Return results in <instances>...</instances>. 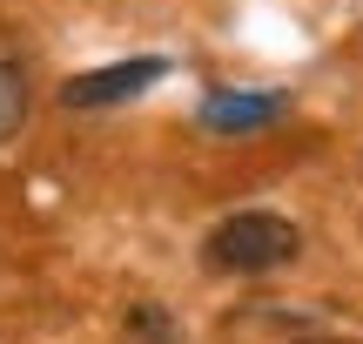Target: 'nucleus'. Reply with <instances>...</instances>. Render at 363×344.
Returning <instances> with one entry per match:
<instances>
[{"instance_id": "1", "label": "nucleus", "mask_w": 363, "mask_h": 344, "mask_svg": "<svg viewBox=\"0 0 363 344\" xmlns=\"http://www.w3.org/2000/svg\"><path fill=\"white\" fill-rule=\"evenodd\" d=\"M208 270H235V277H262V270H283L303 257V230L289 216H269V210H242L229 223L208 230L202 243Z\"/></svg>"}, {"instance_id": "2", "label": "nucleus", "mask_w": 363, "mask_h": 344, "mask_svg": "<svg viewBox=\"0 0 363 344\" xmlns=\"http://www.w3.org/2000/svg\"><path fill=\"white\" fill-rule=\"evenodd\" d=\"M162 75H169V61H162V54H135V61L74 75V81L61 88V102H67V108H115V102H135L142 88H155Z\"/></svg>"}, {"instance_id": "3", "label": "nucleus", "mask_w": 363, "mask_h": 344, "mask_svg": "<svg viewBox=\"0 0 363 344\" xmlns=\"http://www.w3.org/2000/svg\"><path fill=\"white\" fill-rule=\"evenodd\" d=\"M289 115L283 88H208L202 95V129L208 135H256Z\"/></svg>"}, {"instance_id": "4", "label": "nucleus", "mask_w": 363, "mask_h": 344, "mask_svg": "<svg viewBox=\"0 0 363 344\" xmlns=\"http://www.w3.org/2000/svg\"><path fill=\"white\" fill-rule=\"evenodd\" d=\"M128 338H142V344H189V338H182V324L155 304V297L128 304Z\"/></svg>"}, {"instance_id": "5", "label": "nucleus", "mask_w": 363, "mask_h": 344, "mask_svg": "<svg viewBox=\"0 0 363 344\" xmlns=\"http://www.w3.org/2000/svg\"><path fill=\"white\" fill-rule=\"evenodd\" d=\"M27 102H34V95H27V75H21L13 61H0V142H7V135H21Z\"/></svg>"}]
</instances>
